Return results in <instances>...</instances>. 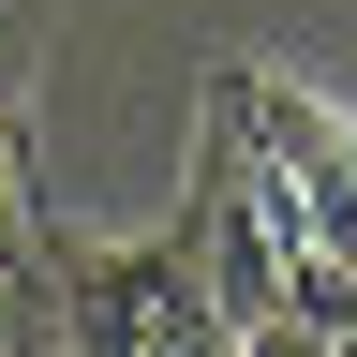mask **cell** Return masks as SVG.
<instances>
[{
  "instance_id": "obj_1",
  "label": "cell",
  "mask_w": 357,
  "mask_h": 357,
  "mask_svg": "<svg viewBox=\"0 0 357 357\" xmlns=\"http://www.w3.org/2000/svg\"><path fill=\"white\" fill-rule=\"evenodd\" d=\"M60 342L75 357H238V312L208 298L194 238H75L60 253Z\"/></svg>"
},
{
  "instance_id": "obj_2",
  "label": "cell",
  "mask_w": 357,
  "mask_h": 357,
  "mask_svg": "<svg viewBox=\"0 0 357 357\" xmlns=\"http://www.w3.org/2000/svg\"><path fill=\"white\" fill-rule=\"evenodd\" d=\"M223 89H238L253 149H268V178H283V208H298V238L357 268V119L312 105V89H283V75H253V60H223Z\"/></svg>"
},
{
  "instance_id": "obj_3",
  "label": "cell",
  "mask_w": 357,
  "mask_h": 357,
  "mask_svg": "<svg viewBox=\"0 0 357 357\" xmlns=\"http://www.w3.org/2000/svg\"><path fill=\"white\" fill-rule=\"evenodd\" d=\"M238 357H328L312 328H238Z\"/></svg>"
}]
</instances>
